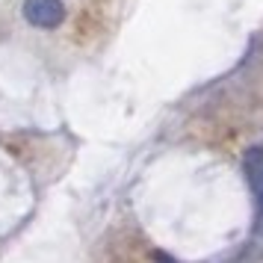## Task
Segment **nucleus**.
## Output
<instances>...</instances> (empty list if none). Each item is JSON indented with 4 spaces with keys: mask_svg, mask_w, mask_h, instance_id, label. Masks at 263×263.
I'll use <instances>...</instances> for the list:
<instances>
[{
    "mask_svg": "<svg viewBox=\"0 0 263 263\" xmlns=\"http://www.w3.org/2000/svg\"><path fill=\"white\" fill-rule=\"evenodd\" d=\"M24 18L39 30H53L62 24L65 9L60 0H27L24 3Z\"/></svg>",
    "mask_w": 263,
    "mask_h": 263,
    "instance_id": "obj_1",
    "label": "nucleus"
},
{
    "mask_svg": "<svg viewBox=\"0 0 263 263\" xmlns=\"http://www.w3.org/2000/svg\"><path fill=\"white\" fill-rule=\"evenodd\" d=\"M242 172L251 192H263V148H249L242 157Z\"/></svg>",
    "mask_w": 263,
    "mask_h": 263,
    "instance_id": "obj_2",
    "label": "nucleus"
},
{
    "mask_svg": "<svg viewBox=\"0 0 263 263\" xmlns=\"http://www.w3.org/2000/svg\"><path fill=\"white\" fill-rule=\"evenodd\" d=\"M254 198H257V216H254V234H260V237H263V192H254Z\"/></svg>",
    "mask_w": 263,
    "mask_h": 263,
    "instance_id": "obj_3",
    "label": "nucleus"
},
{
    "mask_svg": "<svg viewBox=\"0 0 263 263\" xmlns=\"http://www.w3.org/2000/svg\"><path fill=\"white\" fill-rule=\"evenodd\" d=\"M157 260H160V263H172V260L166 257V254H157Z\"/></svg>",
    "mask_w": 263,
    "mask_h": 263,
    "instance_id": "obj_4",
    "label": "nucleus"
}]
</instances>
